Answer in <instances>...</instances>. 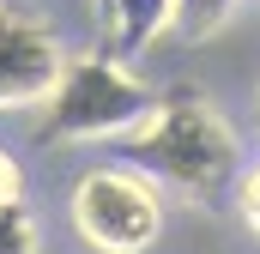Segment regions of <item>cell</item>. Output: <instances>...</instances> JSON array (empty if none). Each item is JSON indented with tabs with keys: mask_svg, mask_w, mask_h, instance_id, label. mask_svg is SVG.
Segmentation results:
<instances>
[{
	"mask_svg": "<svg viewBox=\"0 0 260 254\" xmlns=\"http://www.w3.org/2000/svg\"><path fill=\"white\" fill-rule=\"evenodd\" d=\"M121 151L151 182L188 194V200H212L218 188H230L242 176L236 127L200 97H157V109L121 139Z\"/></svg>",
	"mask_w": 260,
	"mask_h": 254,
	"instance_id": "1",
	"label": "cell"
},
{
	"mask_svg": "<svg viewBox=\"0 0 260 254\" xmlns=\"http://www.w3.org/2000/svg\"><path fill=\"white\" fill-rule=\"evenodd\" d=\"M157 109L151 85L115 55H73L55 97L37 109L43 145H121Z\"/></svg>",
	"mask_w": 260,
	"mask_h": 254,
	"instance_id": "2",
	"label": "cell"
},
{
	"mask_svg": "<svg viewBox=\"0 0 260 254\" xmlns=\"http://www.w3.org/2000/svg\"><path fill=\"white\" fill-rule=\"evenodd\" d=\"M73 230L97 254H145L164 236V188L139 164H97L73 182Z\"/></svg>",
	"mask_w": 260,
	"mask_h": 254,
	"instance_id": "3",
	"label": "cell"
},
{
	"mask_svg": "<svg viewBox=\"0 0 260 254\" xmlns=\"http://www.w3.org/2000/svg\"><path fill=\"white\" fill-rule=\"evenodd\" d=\"M67 61L73 55H67L61 30L37 6L0 0V115H12V109H30L37 115L55 97Z\"/></svg>",
	"mask_w": 260,
	"mask_h": 254,
	"instance_id": "4",
	"label": "cell"
},
{
	"mask_svg": "<svg viewBox=\"0 0 260 254\" xmlns=\"http://www.w3.org/2000/svg\"><path fill=\"white\" fill-rule=\"evenodd\" d=\"M91 6L103 30V55L115 61L145 55L157 37H176V0H91Z\"/></svg>",
	"mask_w": 260,
	"mask_h": 254,
	"instance_id": "5",
	"label": "cell"
},
{
	"mask_svg": "<svg viewBox=\"0 0 260 254\" xmlns=\"http://www.w3.org/2000/svg\"><path fill=\"white\" fill-rule=\"evenodd\" d=\"M242 0H176V43H212Z\"/></svg>",
	"mask_w": 260,
	"mask_h": 254,
	"instance_id": "6",
	"label": "cell"
},
{
	"mask_svg": "<svg viewBox=\"0 0 260 254\" xmlns=\"http://www.w3.org/2000/svg\"><path fill=\"white\" fill-rule=\"evenodd\" d=\"M43 248V230L24 206H6L0 212V254H37Z\"/></svg>",
	"mask_w": 260,
	"mask_h": 254,
	"instance_id": "7",
	"label": "cell"
},
{
	"mask_svg": "<svg viewBox=\"0 0 260 254\" xmlns=\"http://www.w3.org/2000/svg\"><path fill=\"white\" fill-rule=\"evenodd\" d=\"M236 212H242V224L260 236V157L236 176Z\"/></svg>",
	"mask_w": 260,
	"mask_h": 254,
	"instance_id": "8",
	"label": "cell"
},
{
	"mask_svg": "<svg viewBox=\"0 0 260 254\" xmlns=\"http://www.w3.org/2000/svg\"><path fill=\"white\" fill-rule=\"evenodd\" d=\"M6 206H24V164L12 151H0V212Z\"/></svg>",
	"mask_w": 260,
	"mask_h": 254,
	"instance_id": "9",
	"label": "cell"
},
{
	"mask_svg": "<svg viewBox=\"0 0 260 254\" xmlns=\"http://www.w3.org/2000/svg\"><path fill=\"white\" fill-rule=\"evenodd\" d=\"M254 121H260V103H254Z\"/></svg>",
	"mask_w": 260,
	"mask_h": 254,
	"instance_id": "10",
	"label": "cell"
}]
</instances>
